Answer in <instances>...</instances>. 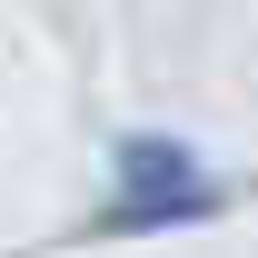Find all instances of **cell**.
Here are the masks:
<instances>
[{
  "instance_id": "obj_1",
  "label": "cell",
  "mask_w": 258,
  "mask_h": 258,
  "mask_svg": "<svg viewBox=\"0 0 258 258\" xmlns=\"http://www.w3.org/2000/svg\"><path fill=\"white\" fill-rule=\"evenodd\" d=\"M228 199L238 189L199 159L179 129H129L119 149H109V189L80 219V238H179V228L228 219Z\"/></svg>"
}]
</instances>
